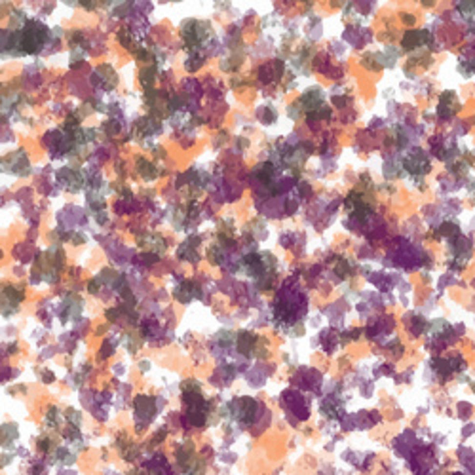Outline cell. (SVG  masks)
<instances>
[{"mask_svg":"<svg viewBox=\"0 0 475 475\" xmlns=\"http://www.w3.org/2000/svg\"><path fill=\"white\" fill-rule=\"evenodd\" d=\"M133 407H135L137 416H139V418H145V416H146V420H150L152 414H154V411H156V405H154V401H152V397H148V395H139V397H135Z\"/></svg>","mask_w":475,"mask_h":475,"instance_id":"1","label":"cell"},{"mask_svg":"<svg viewBox=\"0 0 475 475\" xmlns=\"http://www.w3.org/2000/svg\"><path fill=\"white\" fill-rule=\"evenodd\" d=\"M139 78H141L143 86H152L154 80H156V69H152V67H143Z\"/></svg>","mask_w":475,"mask_h":475,"instance_id":"3","label":"cell"},{"mask_svg":"<svg viewBox=\"0 0 475 475\" xmlns=\"http://www.w3.org/2000/svg\"><path fill=\"white\" fill-rule=\"evenodd\" d=\"M36 447H38V451H42V453H46V451L50 449V439H46V437H44V439H40V441H38V445H36Z\"/></svg>","mask_w":475,"mask_h":475,"instance_id":"4","label":"cell"},{"mask_svg":"<svg viewBox=\"0 0 475 475\" xmlns=\"http://www.w3.org/2000/svg\"><path fill=\"white\" fill-rule=\"evenodd\" d=\"M255 342H257L255 334L247 333V331H242V333L238 334V338H236V348H238V352H240V353L249 355L251 348L255 346Z\"/></svg>","mask_w":475,"mask_h":475,"instance_id":"2","label":"cell"}]
</instances>
